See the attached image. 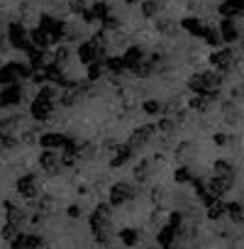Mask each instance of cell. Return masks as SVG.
Returning <instances> with one entry per match:
<instances>
[{
	"mask_svg": "<svg viewBox=\"0 0 244 249\" xmlns=\"http://www.w3.org/2000/svg\"><path fill=\"white\" fill-rule=\"evenodd\" d=\"M215 171H220V174L229 171V161H225V159H217V161H215Z\"/></svg>",
	"mask_w": 244,
	"mask_h": 249,
	"instance_id": "e575fe53",
	"label": "cell"
},
{
	"mask_svg": "<svg viewBox=\"0 0 244 249\" xmlns=\"http://www.w3.org/2000/svg\"><path fill=\"white\" fill-rule=\"evenodd\" d=\"M0 144H3V147H0V149H5V152H10V149H15V147H17V140H15L13 135H3V140H0Z\"/></svg>",
	"mask_w": 244,
	"mask_h": 249,
	"instance_id": "d6a6232c",
	"label": "cell"
},
{
	"mask_svg": "<svg viewBox=\"0 0 244 249\" xmlns=\"http://www.w3.org/2000/svg\"><path fill=\"white\" fill-rule=\"evenodd\" d=\"M132 157H135V147H132V144H120V147L112 152V161H110V164H112L115 169H120V166H125Z\"/></svg>",
	"mask_w": 244,
	"mask_h": 249,
	"instance_id": "4fadbf2b",
	"label": "cell"
},
{
	"mask_svg": "<svg viewBox=\"0 0 244 249\" xmlns=\"http://www.w3.org/2000/svg\"><path fill=\"white\" fill-rule=\"evenodd\" d=\"M154 71H157V64H154V61H144V64L135 71V76H137V78H149Z\"/></svg>",
	"mask_w": 244,
	"mask_h": 249,
	"instance_id": "4316f807",
	"label": "cell"
},
{
	"mask_svg": "<svg viewBox=\"0 0 244 249\" xmlns=\"http://www.w3.org/2000/svg\"><path fill=\"white\" fill-rule=\"evenodd\" d=\"M105 73H107V64H105V59L93 61V64L86 66V78H88V83H98Z\"/></svg>",
	"mask_w": 244,
	"mask_h": 249,
	"instance_id": "9a60e30c",
	"label": "cell"
},
{
	"mask_svg": "<svg viewBox=\"0 0 244 249\" xmlns=\"http://www.w3.org/2000/svg\"><path fill=\"white\" fill-rule=\"evenodd\" d=\"M125 5H135L137 8V5H142V0H125Z\"/></svg>",
	"mask_w": 244,
	"mask_h": 249,
	"instance_id": "74e56055",
	"label": "cell"
},
{
	"mask_svg": "<svg viewBox=\"0 0 244 249\" xmlns=\"http://www.w3.org/2000/svg\"><path fill=\"white\" fill-rule=\"evenodd\" d=\"M69 10L76 15H83V10H88V3L86 0H69Z\"/></svg>",
	"mask_w": 244,
	"mask_h": 249,
	"instance_id": "f546056e",
	"label": "cell"
},
{
	"mask_svg": "<svg viewBox=\"0 0 244 249\" xmlns=\"http://www.w3.org/2000/svg\"><path fill=\"white\" fill-rule=\"evenodd\" d=\"M203 42H205L208 47H212V49H215V47H222L225 42H222V35H220V27H217V30H215V27H210V30H208V35L203 37Z\"/></svg>",
	"mask_w": 244,
	"mask_h": 249,
	"instance_id": "cb8c5ba5",
	"label": "cell"
},
{
	"mask_svg": "<svg viewBox=\"0 0 244 249\" xmlns=\"http://www.w3.org/2000/svg\"><path fill=\"white\" fill-rule=\"evenodd\" d=\"M112 196H115V200H120V198H125V196H130V188H127L125 183H117V186L112 188Z\"/></svg>",
	"mask_w": 244,
	"mask_h": 249,
	"instance_id": "836d02e7",
	"label": "cell"
},
{
	"mask_svg": "<svg viewBox=\"0 0 244 249\" xmlns=\"http://www.w3.org/2000/svg\"><path fill=\"white\" fill-rule=\"evenodd\" d=\"M237 61H239V56L234 54V49H232V47L215 49V52L208 56V64H210V66H215L217 71H232Z\"/></svg>",
	"mask_w": 244,
	"mask_h": 249,
	"instance_id": "8992f818",
	"label": "cell"
},
{
	"mask_svg": "<svg viewBox=\"0 0 244 249\" xmlns=\"http://www.w3.org/2000/svg\"><path fill=\"white\" fill-rule=\"evenodd\" d=\"M222 86V76L220 71H198L188 78V90L195 95H210L212 90H217Z\"/></svg>",
	"mask_w": 244,
	"mask_h": 249,
	"instance_id": "6da1fadb",
	"label": "cell"
},
{
	"mask_svg": "<svg viewBox=\"0 0 244 249\" xmlns=\"http://www.w3.org/2000/svg\"><path fill=\"white\" fill-rule=\"evenodd\" d=\"M157 132H159V127L157 124H139V127L130 135V140H127V144H132L135 149H142L144 144H149L154 137H157Z\"/></svg>",
	"mask_w": 244,
	"mask_h": 249,
	"instance_id": "ba28073f",
	"label": "cell"
},
{
	"mask_svg": "<svg viewBox=\"0 0 244 249\" xmlns=\"http://www.w3.org/2000/svg\"><path fill=\"white\" fill-rule=\"evenodd\" d=\"M17 188H20L22 193H32V191H35V176H25V178H20Z\"/></svg>",
	"mask_w": 244,
	"mask_h": 249,
	"instance_id": "1f68e13d",
	"label": "cell"
},
{
	"mask_svg": "<svg viewBox=\"0 0 244 249\" xmlns=\"http://www.w3.org/2000/svg\"><path fill=\"white\" fill-rule=\"evenodd\" d=\"M105 64H107V71H112V73H125L127 71V66H125V56H107L105 59Z\"/></svg>",
	"mask_w": 244,
	"mask_h": 249,
	"instance_id": "603a6c76",
	"label": "cell"
},
{
	"mask_svg": "<svg viewBox=\"0 0 244 249\" xmlns=\"http://www.w3.org/2000/svg\"><path fill=\"white\" fill-rule=\"evenodd\" d=\"M178 25H181V30H183L186 35H191V37H195V39H203V37L208 35V30H210V25H208L200 15H186Z\"/></svg>",
	"mask_w": 244,
	"mask_h": 249,
	"instance_id": "52a82bcc",
	"label": "cell"
},
{
	"mask_svg": "<svg viewBox=\"0 0 244 249\" xmlns=\"http://www.w3.org/2000/svg\"><path fill=\"white\" fill-rule=\"evenodd\" d=\"M239 47H242V52H244V35H242V39H239Z\"/></svg>",
	"mask_w": 244,
	"mask_h": 249,
	"instance_id": "f35d334b",
	"label": "cell"
},
{
	"mask_svg": "<svg viewBox=\"0 0 244 249\" xmlns=\"http://www.w3.org/2000/svg\"><path fill=\"white\" fill-rule=\"evenodd\" d=\"M122 56H125V66H127V71H137L144 61H147V54H144V49L139 47V44H132V47H127L125 49V54H122Z\"/></svg>",
	"mask_w": 244,
	"mask_h": 249,
	"instance_id": "8fae6325",
	"label": "cell"
},
{
	"mask_svg": "<svg viewBox=\"0 0 244 249\" xmlns=\"http://www.w3.org/2000/svg\"><path fill=\"white\" fill-rule=\"evenodd\" d=\"M22 88H20V83H15V86H3V90H0V103H3V107H15V105H20L22 103Z\"/></svg>",
	"mask_w": 244,
	"mask_h": 249,
	"instance_id": "7c38bea8",
	"label": "cell"
},
{
	"mask_svg": "<svg viewBox=\"0 0 244 249\" xmlns=\"http://www.w3.org/2000/svg\"><path fill=\"white\" fill-rule=\"evenodd\" d=\"M39 27L49 32V37H52L54 44H59V42L66 39V30H69V25H66L64 20L54 18V15H39Z\"/></svg>",
	"mask_w": 244,
	"mask_h": 249,
	"instance_id": "5b68a950",
	"label": "cell"
},
{
	"mask_svg": "<svg viewBox=\"0 0 244 249\" xmlns=\"http://www.w3.org/2000/svg\"><path fill=\"white\" fill-rule=\"evenodd\" d=\"M15 83H20V73H17L15 61L0 66V86H15Z\"/></svg>",
	"mask_w": 244,
	"mask_h": 249,
	"instance_id": "5bb4252c",
	"label": "cell"
},
{
	"mask_svg": "<svg viewBox=\"0 0 244 249\" xmlns=\"http://www.w3.org/2000/svg\"><path fill=\"white\" fill-rule=\"evenodd\" d=\"M188 154H195L193 142H181V144H176V157H188Z\"/></svg>",
	"mask_w": 244,
	"mask_h": 249,
	"instance_id": "f1b7e54d",
	"label": "cell"
},
{
	"mask_svg": "<svg viewBox=\"0 0 244 249\" xmlns=\"http://www.w3.org/2000/svg\"><path fill=\"white\" fill-rule=\"evenodd\" d=\"M30 39H32V44L35 47H39V49H49L54 42H52V37H49V32L47 30H42L39 25L35 27V30H30Z\"/></svg>",
	"mask_w": 244,
	"mask_h": 249,
	"instance_id": "e0dca14e",
	"label": "cell"
},
{
	"mask_svg": "<svg viewBox=\"0 0 244 249\" xmlns=\"http://www.w3.org/2000/svg\"><path fill=\"white\" fill-rule=\"evenodd\" d=\"M76 59H78L83 66H88V64H93V61H100V59H107V56H105V44H103L100 39L81 42V44L76 47Z\"/></svg>",
	"mask_w": 244,
	"mask_h": 249,
	"instance_id": "7a4b0ae2",
	"label": "cell"
},
{
	"mask_svg": "<svg viewBox=\"0 0 244 249\" xmlns=\"http://www.w3.org/2000/svg\"><path fill=\"white\" fill-rule=\"evenodd\" d=\"M71 56V49L66 47V44H61V47H56V52H54V61L56 64H66V59Z\"/></svg>",
	"mask_w": 244,
	"mask_h": 249,
	"instance_id": "83f0119b",
	"label": "cell"
},
{
	"mask_svg": "<svg viewBox=\"0 0 244 249\" xmlns=\"http://www.w3.org/2000/svg\"><path fill=\"white\" fill-rule=\"evenodd\" d=\"M54 110H56V100L44 98V95H39V93H37V95L32 98V103H30V115H32L35 122H47V120H52Z\"/></svg>",
	"mask_w": 244,
	"mask_h": 249,
	"instance_id": "3957f363",
	"label": "cell"
},
{
	"mask_svg": "<svg viewBox=\"0 0 244 249\" xmlns=\"http://www.w3.org/2000/svg\"><path fill=\"white\" fill-rule=\"evenodd\" d=\"M71 142V137L69 135H64V132H42L39 135V147L42 149H66V144Z\"/></svg>",
	"mask_w": 244,
	"mask_h": 249,
	"instance_id": "30bf717a",
	"label": "cell"
},
{
	"mask_svg": "<svg viewBox=\"0 0 244 249\" xmlns=\"http://www.w3.org/2000/svg\"><path fill=\"white\" fill-rule=\"evenodd\" d=\"M0 107H3V103H0Z\"/></svg>",
	"mask_w": 244,
	"mask_h": 249,
	"instance_id": "ab89813d",
	"label": "cell"
},
{
	"mask_svg": "<svg viewBox=\"0 0 244 249\" xmlns=\"http://www.w3.org/2000/svg\"><path fill=\"white\" fill-rule=\"evenodd\" d=\"M100 25H103V30H105V32H107V30H110V32H117V30L122 27V22H120V18H115L112 13H110V15H107V18H105V20H103Z\"/></svg>",
	"mask_w": 244,
	"mask_h": 249,
	"instance_id": "484cf974",
	"label": "cell"
},
{
	"mask_svg": "<svg viewBox=\"0 0 244 249\" xmlns=\"http://www.w3.org/2000/svg\"><path fill=\"white\" fill-rule=\"evenodd\" d=\"M210 103H212V100H210L208 95H195V93H193V95L188 98V107L195 110V112H208Z\"/></svg>",
	"mask_w": 244,
	"mask_h": 249,
	"instance_id": "44dd1931",
	"label": "cell"
},
{
	"mask_svg": "<svg viewBox=\"0 0 244 249\" xmlns=\"http://www.w3.org/2000/svg\"><path fill=\"white\" fill-rule=\"evenodd\" d=\"M142 110H144V115L154 117V115H161V112H164V103H161L159 98H149V100L142 103Z\"/></svg>",
	"mask_w": 244,
	"mask_h": 249,
	"instance_id": "7402d4cb",
	"label": "cell"
},
{
	"mask_svg": "<svg viewBox=\"0 0 244 249\" xmlns=\"http://www.w3.org/2000/svg\"><path fill=\"white\" fill-rule=\"evenodd\" d=\"M174 176H176V181H186V178L191 176V171H188V169H176Z\"/></svg>",
	"mask_w": 244,
	"mask_h": 249,
	"instance_id": "8d00e7d4",
	"label": "cell"
},
{
	"mask_svg": "<svg viewBox=\"0 0 244 249\" xmlns=\"http://www.w3.org/2000/svg\"><path fill=\"white\" fill-rule=\"evenodd\" d=\"M139 13L144 20H157L161 15V0H142Z\"/></svg>",
	"mask_w": 244,
	"mask_h": 249,
	"instance_id": "2e32d148",
	"label": "cell"
},
{
	"mask_svg": "<svg viewBox=\"0 0 244 249\" xmlns=\"http://www.w3.org/2000/svg\"><path fill=\"white\" fill-rule=\"evenodd\" d=\"M135 174H137L139 178H144V176L149 174V164H147V161H142V164H139V166L135 169Z\"/></svg>",
	"mask_w": 244,
	"mask_h": 249,
	"instance_id": "d590c367",
	"label": "cell"
},
{
	"mask_svg": "<svg viewBox=\"0 0 244 249\" xmlns=\"http://www.w3.org/2000/svg\"><path fill=\"white\" fill-rule=\"evenodd\" d=\"M220 35L225 44H234L242 39V27L237 25V18H222L220 20Z\"/></svg>",
	"mask_w": 244,
	"mask_h": 249,
	"instance_id": "9c48e42d",
	"label": "cell"
},
{
	"mask_svg": "<svg viewBox=\"0 0 244 249\" xmlns=\"http://www.w3.org/2000/svg\"><path fill=\"white\" fill-rule=\"evenodd\" d=\"M8 42L13 49H20V52H27L32 47V39H30V30L22 25V22H10L8 25V32H5Z\"/></svg>",
	"mask_w": 244,
	"mask_h": 249,
	"instance_id": "277c9868",
	"label": "cell"
},
{
	"mask_svg": "<svg viewBox=\"0 0 244 249\" xmlns=\"http://www.w3.org/2000/svg\"><path fill=\"white\" fill-rule=\"evenodd\" d=\"M39 164H42V169H47V171H56L59 152H56V149H42V154H39Z\"/></svg>",
	"mask_w": 244,
	"mask_h": 249,
	"instance_id": "d6986e66",
	"label": "cell"
},
{
	"mask_svg": "<svg viewBox=\"0 0 244 249\" xmlns=\"http://www.w3.org/2000/svg\"><path fill=\"white\" fill-rule=\"evenodd\" d=\"M90 13H93L95 22H103V20L112 13V8H110V3H105V0H95V3L90 5Z\"/></svg>",
	"mask_w": 244,
	"mask_h": 249,
	"instance_id": "ffe728a7",
	"label": "cell"
},
{
	"mask_svg": "<svg viewBox=\"0 0 244 249\" xmlns=\"http://www.w3.org/2000/svg\"><path fill=\"white\" fill-rule=\"evenodd\" d=\"M178 27L181 25H176V20H171V18H157V32L164 37H174L178 32Z\"/></svg>",
	"mask_w": 244,
	"mask_h": 249,
	"instance_id": "ac0fdd59",
	"label": "cell"
},
{
	"mask_svg": "<svg viewBox=\"0 0 244 249\" xmlns=\"http://www.w3.org/2000/svg\"><path fill=\"white\" fill-rule=\"evenodd\" d=\"M157 127H159V132L161 135H171V132H176V117H161L159 122H157Z\"/></svg>",
	"mask_w": 244,
	"mask_h": 249,
	"instance_id": "d4e9b609",
	"label": "cell"
},
{
	"mask_svg": "<svg viewBox=\"0 0 244 249\" xmlns=\"http://www.w3.org/2000/svg\"><path fill=\"white\" fill-rule=\"evenodd\" d=\"M229 142H232V137L225 135V132H215L212 135V144L215 147H229Z\"/></svg>",
	"mask_w": 244,
	"mask_h": 249,
	"instance_id": "4dcf8cb0",
	"label": "cell"
}]
</instances>
